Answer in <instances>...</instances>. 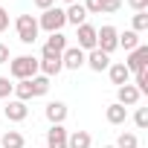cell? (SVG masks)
<instances>
[{
	"label": "cell",
	"mask_w": 148,
	"mask_h": 148,
	"mask_svg": "<svg viewBox=\"0 0 148 148\" xmlns=\"http://www.w3.org/2000/svg\"><path fill=\"white\" fill-rule=\"evenodd\" d=\"M38 67H41V61L32 58V55H18V58L9 61V73H12V79H18V82L35 79L38 76Z\"/></svg>",
	"instance_id": "cell-1"
},
{
	"label": "cell",
	"mask_w": 148,
	"mask_h": 148,
	"mask_svg": "<svg viewBox=\"0 0 148 148\" xmlns=\"http://www.w3.org/2000/svg\"><path fill=\"white\" fill-rule=\"evenodd\" d=\"M64 26H67V15H64V9H61V6H52V9L41 12V18H38V29H44L47 35L61 32Z\"/></svg>",
	"instance_id": "cell-2"
},
{
	"label": "cell",
	"mask_w": 148,
	"mask_h": 148,
	"mask_svg": "<svg viewBox=\"0 0 148 148\" xmlns=\"http://www.w3.org/2000/svg\"><path fill=\"white\" fill-rule=\"evenodd\" d=\"M15 29H18V38H21V44H35L38 41V18L35 15H18V21H15Z\"/></svg>",
	"instance_id": "cell-3"
},
{
	"label": "cell",
	"mask_w": 148,
	"mask_h": 148,
	"mask_svg": "<svg viewBox=\"0 0 148 148\" xmlns=\"http://www.w3.org/2000/svg\"><path fill=\"white\" fill-rule=\"evenodd\" d=\"M116 47H119V29L116 26L105 23L102 29H96V49H102L105 55H110Z\"/></svg>",
	"instance_id": "cell-4"
},
{
	"label": "cell",
	"mask_w": 148,
	"mask_h": 148,
	"mask_svg": "<svg viewBox=\"0 0 148 148\" xmlns=\"http://www.w3.org/2000/svg\"><path fill=\"white\" fill-rule=\"evenodd\" d=\"M122 64L128 67L131 76H136V73H145V70H148V47H145V44H139L136 49H131V52H128V61H122Z\"/></svg>",
	"instance_id": "cell-5"
},
{
	"label": "cell",
	"mask_w": 148,
	"mask_h": 148,
	"mask_svg": "<svg viewBox=\"0 0 148 148\" xmlns=\"http://www.w3.org/2000/svg\"><path fill=\"white\" fill-rule=\"evenodd\" d=\"M84 58H87L84 49H79V47H67V49L61 52V67H64V70H82V67H84Z\"/></svg>",
	"instance_id": "cell-6"
},
{
	"label": "cell",
	"mask_w": 148,
	"mask_h": 148,
	"mask_svg": "<svg viewBox=\"0 0 148 148\" xmlns=\"http://www.w3.org/2000/svg\"><path fill=\"white\" fill-rule=\"evenodd\" d=\"M76 38H79V49H84V52H90V49H96V26H90V23H82V26H76Z\"/></svg>",
	"instance_id": "cell-7"
},
{
	"label": "cell",
	"mask_w": 148,
	"mask_h": 148,
	"mask_svg": "<svg viewBox=\"0 0 148 148\" xmlns=\"http://www.w3.org/2000/svg\"><path fill=\"white\" fill-rule=\"evenodd\" d=\"M67 47H70V44H67V35H64V32H52V35L47 38L44 49H41V58H47V55H61Z\"/></svg>",
	"instance_id": "cell-8"
},
{
	"label": "cell",
	"mask_w": 148,
	"mask_h": 148,
	"mask_svg": "<svg viewBox=\"0 0 148 148\" xmlns=\"http://www.w3.org/2000/svg\"><path fill=\"white\" fill-rule=\"evenodd\" d=\"M110 64H113V61H110V55H105L102 49H90V52H87V58H84V67H90L93 73H105Z\"/></svg>",
	"instance_id": "cell-9"
},
{
	"label": "cell",
	"mask_w": 148,
	"mask_h": 148,
	"mask_svg": "<svg viewBox=\"0 0 148 148\" xmlns=\"http://www.w3.org/2000/svg\"><path fill=\"white\" fill-rule=\"evenodd\" d=\"M116 102H119L122 108H136V102H139V90L128 82V84L116 87Z\"/></svg>",
	"instance_id": "cell-10"
},
{
	"label": "cell",
	"mask_w": 148,
	"mask_h": 148,
	"mask_svg": "<svg viewBox=\"0 0 148 148\" xmlns=\"http://www.w3.org/2000/svg\"><path fill=\"white\" fill-rule=\"evenodd\" d=\"M67 105L64 102H49L47 108H44V116L49 119V125H64V119H67Z\"/></svg>",
	"instance_id": "cell-11"
},
{
	"label": "cell",
	"mask_w": 148,
	"mask_h": 148,
	"mask_svg": "<svg viewBox=\"0 0 148 148\" xmlns=\"http://www.w3.org/2000/svg\"><path fill=\"white\" fill-rule=\"evenodd\" d=\"M3 113H6V119H9V122H23V119L29 116V108H26V102L12 99V102L3 108Z\"/></svg>",
	"instance_id": "cell-12"
},
{
	"label": "cell",
	"mask_w": 148,
	"mask_h": 148,
	"mask_svg": "<svg viewBox=\"0 0 148 148\" xmlns=\"http://www.w3.org/2000/svg\"><path fill=\"white\" fill-rule=\"evenodd\" d=\"M47 148H67V128L64 125H49V131H47Z\"/></svg>",
	"instance_id": "cell-13"
},
{
	"label": "cell",
	"mask_w": 148,
	"mask_h": 148,
	"mask_svg": "<svg viewBox=\"0 0 148 148\" xmlns=\"http://www.w3.org/2000/svg\"><path fill=\"white\" fill-rule=\"evenodd\" d=\"M64 15H67V23H73V26L87 23V9L82 6V0H79V3H70V6L64 9Z\"/></svg>",
	"instance_id": "cell-14"
},
{
	"label": "cell",
	"mask_w": 148,
	"mask_h": 148,
	"mask_svg": "<svg viewBox=\"0 0 148 148\" xmlns=\"http://www.w3.org/2000/svg\"><path fill=\"white\" fill-rule=\"evenodd\" d=\"M61 70H64V67H61V55H47V58H41V67H38L41 76L52 79V76H58Z\"/></svg>",
	"instance_id": "cell-15"
},
{
	"label": "cell",
	"mask_w": 148,
	"mask_h": 148,
	"mask_svg": "<svg viewBox=\"0 0 148 148\" xmlns=\"http://www.w3.org/2000/svg\"><path fill=\"white\" fill-rule=\"evenodd\" d=\"M108 76H110V82H113L116 87H122V84H128V82H131V73H128V67H125L122 61H116V64H110V67H108Z\"/></svg>",
	"instance_id": "cell-16"
},
{
	"label": "cell",
	"mask_w": 148,
	"mask_h": 148,
	"mask_svg": "<svg viewBox=\"0 0 148 148\" xmlns=\"http://www.w3.org/2000/svg\"><path fill=\"white\" fill-rule=\"evenodd\" d=\"M105 119H108L110 125H125V122H128V108H122L119 102H113V105H108Z\"/></svg>",
	"instance_id": "cell-17"
},
{
	"label": "cell",
	"mask_w": 148,
	"mask_h": 148,
	"mask_svg": "<svg viewBox=\"0 0 148 148\" xmlns=\"http://www.w3.org/2000/svg\"><path fill=\"white\" fill-rule=\"evenodd\" d=\"M90 145H93L90 131H73V134H67V148H90Z\"/></svg>",
	"instance_id": "cell-18"
},
{
	"label": "cell",
	"mask_w": 148,
	"mask_h": 148,
	"mask_svg": "<svg viewBox=\"0 0 148 148\" xmlns=\"http://www.w3.org/2000/svg\"><path fill=\"white\" fill-rule=\"evenodd\" d=\"M0 145H3V148H23L26 139H23L21 131H6L3 136H0Z\"/></svg>",
	"instance_id": "cell-19"
},
{
	"label": "cell",
	"mask_w": 148,
	"mask_h": 148,
	"mask_svg": "<svg viewBox=\"0 0 148 148\" xmlns=\"http://www.w3.org/2000/svg\"><path fill=\"white\" fill-rule=\"evenodd\" d=\"M119 47H122L125 52L136 49V47H139V35H136L134 29H125V32H119Z\"/></svg>",
	"instance_id": "cell-20"
},
{
	"label": "cell",
	"mask_w": 148,
	"mask_h": 148,
	"mask_svg": "<svg viewBox=\"0 0 148 148\" xmlns=\"http://www.w3.org/2000/svg\"><path fill=\"white\" fill-rule=\"evenodd\" d=\"M29 84H32V96H35V99L49 93V79H47V76H41V73H38L35 79H29Z\"/></svg>",
	"instance_id": "cell-21"
},
{
	"label": "cell",
	"mask_w": 148,
	"mask_h": 148,
	"mask_svg": "<svg viewBox=\"0 0 148 148\" xmlns=\"http://www.w3.org/2000/svg\"><path fill=\"white\" fill-rule=\"evenodd\" d=\"M12 93H15L18 102H29V99H35V96H32V84H29V79H26V82H18Z\"/></svg>",
	"instance_id": "cell-22"
},
{
	"label": "cell",
	"mask_w": 148,
	"mask_h": 148,
	"mask_svg": "<svg viewBox=\"0 0 148 148\" xmlns=\"http://www.w3.org/2000/svg\"><path fill=\"white\" fill-rule=\"evenodd\" d=\"M131 29H134L136 35L148 32V12H136V15H134V21H131Z\"/></svg>",
	"instance_id": "cell-23"
},
{
	"label": "cell",
	"mask_w": 148,
	"mask_h": 148,
	"mask_svg": "<svg viewBox=\"0 0 148 148\" xmlns=\"http://www.w3.org/2000/svg\"><path fill=\"white\" fill-rule=\"evenodd\" d=\"M116 148H139V136H136V134H131V131H128V134L122 131V134H119V139H116Z\"/></svg>",
	"instance_id": "cell-24"
},
{
	"label": "cell",
	"mask_w": 148,
	"mask_h": 148,
	"mask_svg": "<svg viewBox=\"0 0 148 148\" xmlns=\"http://www.w3.org/2000/svg\"><path fill=\"white\" fill-rule=\"evenodd\" d=\"M134 125H136L139 131L148 128V108H136V113H134Z\"/></svg>",
	"instance_id": "cell-25"
},
{
	"label": "cell",
	"mask_w": 148,
	"mask_h": 148,
	"mask_svg": "<svg viewBox=\"0 0 148 148\" xmlns=\"http://www.w3.org/2000/svg\"><path fill=\"white\" fill-rule=\"evenodd\" d=\"M134 87L139 90V96H142V93H148V70H145V73H136V79H134Z\"/></svg>",
	"instance_id": "cell-26"
},
{
	"label": "cell",
	"mask_w": 148,
	"mask_h": 148,
	"mask_svg": "<svg viewBox=\"0 0 148 148\" xmlns=\"http://www.w3.org/2000/svg\"><path fill=\"white\" fill-rule=\"evenodd\" d=\"M122 9V0H102V15H113Z\"/></svg>",
	"instance_id": "cell-27"
},
{
	"label": "cell",
	"mask_w": 148,
	"mask_h": 148,
	"mask_svg": "<svg viewBox=\"0 0 148 148\" xmlns=\"http://www.w3.org/2000/svg\"><path fill=\"white\" fill-rule=\"evenodd\" d=\"M12 90H15V84H9V79H6V76H0V99H9V96H12Z\"/></svg>",
	"instance_id": "cell-28"
},
{
	"label": "cell",
	"mask_w": 148,
	"mask_h": 148,
	"mask_svg": "<svg viewBox=\"0 0 148 148\" xmlns=\"http://www.w3.org/2000/svg\"><path fill=\"white\" fill-rule=\"evenodd\" d=\"M82 6L87 9V15H102V0H84Z\"/></svg>",
	"instance_id": "cell-29"
},
{
	"label": "cell",
	"mask_w": 148,
	"mask_h": 148,
	"mask_svg": "<svg viewBox=\"0 0 148 148\" xmlns=\"http://www.w3.org/2000/svg\"><path fill=\"white\" fill-rule=\"evenodd\" d=\"M128 6L134 12H148V0H128Z\"/></svg>",
	"instance_id": "cell-30"
},
{
	"label": "cell",
	"mask_w": 148,
	"mask_h": 148,
	"mask_svg": "<svg viewBox=\"0 0 148 148\" xmlns=\"http://www.w3.org/2000/svg\"><path fill=\"white\" fill-rule=\"evenodd\" d=\"M6 29H9V12L0 6V32H6Z\"/></svg>",
	"instance_id": "cell-31"
},
{
	"label": "cell",
	"mask_w": 148,
	"mask_h": 148,
	"mask_svg": "<svg viewBox=\"0 0 148 148\" xmlns=\"http://www.w3.org/2000/svg\"><path fill=\"white\" fill-rule=\"evenodd\" d=\"M32 3H35L41 12H47V9H52V6H55V0H32Z\"/></svg>",
	"instance_id": "cell-32"
},
{
	"label": "cell",
	"mask_w": 148,
	"mask_h": 148,
	"mask_svg": "<svg viewBox=\"0 0 148 148\" xmlns=\"http://www.w3.org/2000/svg\"><path fill=\"white\" fill-rule=\"evenodd\" d=\"M12 61V55H9V47L6 44H0V64H9Z\"/></svg>",
	"instance_id": "cell-33"
},
{
	"label": "cell",
	"mask_w": 148,
	"mask_h": 148,
	"mask_svg": "<svg viewBox=\"0 0 148 148\" xmlns=\"http://www.w3.org/2000/svg\"><path fill=\"white\" fill-rule=\"evenodd\" d=\"M64 3H67V6H70V3H79V0H64Z\"/></svg>",
	"instance_id": "cell-34"
},
{
	"label": "cell",
	"mask_w": 148,
	"mask_h": 148,
	"mask_svg": "<svg viewBox=\"0 0 148 148\" xmlns=\"http://www.w3.org/2000/svg\"><path fill=\"white\" fill-rule=\"evenodd\" d=\"M102 148H116V145H102Z\"/></svg>",
	"instance_id": "cell-35"
}]
</instances>
